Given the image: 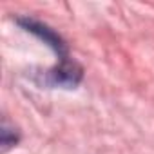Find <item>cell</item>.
<instances>
[{"label": "cell", "instance_id": "2", "mask_svg": "<svg viewBox=\"0 0 154 154\" xmlns=\"http://www.w3.org/2000/svg\"><path fill=\"white\" fill-rule=\"evenodd\" d=\"M17 24H18L24 31L35 35L38 40H42L47 47H51V49L54 51V54L58 56V60L69 58L65 40H63L54 29H51L47 24H44V22H40V20H35V18H29V17H20V18H17Z\"/></svg>", "mask_w": 154, "mask_h": 154}, {"label": "cell", "instance_id": "3", "mask_svg": "<svg viewBox=\"0 0 154 154\" xmlns=\"http://www.w3.org/2000/svg\"><path fill=\"white\" fill-rule=\"evenodd\" d=\"M20 141V134L15 127H11L8 122L2 123V129H0V145H2V152H6L8 149L15 147Z\"/></svg>", "mask_w": 154, "mask_h": 154}, {"label": "cell", "instance_id": "1", "mask_svg": "<svg viewBox=\"0 0 154 154\" xmlns=\"http://www.w3.org/2000/svg\"><path fill=\"white\" fill-rule=\"evenodd\" d=\"M84 71L72 58L58 60L54 67L40 74V84L51 89H74L82 82Z\"/></svg>", "mask_w": 154, "mask_h": 154}]
</instances>
